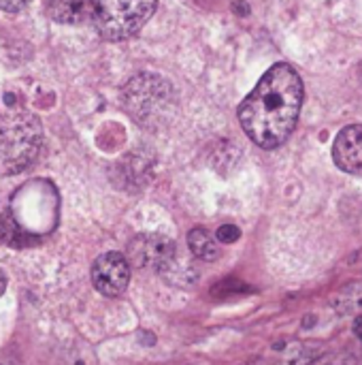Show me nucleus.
I'll return each mask as SVG.
<instances>
[{
  "mask_svg": "<svg viewBox=\"0 0 362 365\" xmlns=\"http://www.w3.org/2000/svg\"><path fill=\"white\" fill-rule=\"evenodd\" d=\"M303 107V79L290 64L271 66L239 107L245 135L260 148L282 145L294 130Z\"/></svg>",
  "mask_w": 362,
  "mask_h": 365,
  "instance_id": "f257e3e1",
  "label": "nucleus"
},
{
  "mask_svg": "<svg viewBox=\"0 0 362 365\" xmlns=\"http://www.w3.org/2000/svg\"><path fill=\"white\" fill-rule=\"evenodd\" d=\"M43 128L36 115L11 111L0 115V165L6 173H19L38 156Z\"/></svg>",
  "mask_w": 362,
  "mask_h": 365,
  "instance_id": "f03ea898",
  "label": "nucleus"
},
{
  "mask_svg": "<svg viewBox=\"0 0 362 365\" xmlns=\"http://www.w3.org/2000/svg\"><path fill=\"white\" fill-rule=\"evenodd\" d=\"M92 19L107 41L134 36L156 11V0H90Z\"/></svg>",
  "mask_w": 362,
  "mask_h": 365,
  "instance_id": "7ed1b4c3",
  "label": "nucleus"
},
{
  "mask_svg": "<svg viewBox=\"0 0 362 365\" xmlns=\"http://www.w3.org/2000/svg\"><path fill=\"white\" fill-rule=\"evenodd\" d=\"M173 101L169 81L156 75H137L124 88V105L134 120H151L160 115Z\"/></svg>",
  "mask_w": 362,
  "mask_h": 365,
  "instance_id": "20e7f679",
  "label": "nucleus"
},
{
  "mask_svg": "<svg viewBox=\"0 0 362 365\" xmlns=\"http://www.w3.org/2000/svg\"><path fill=\"white\" fill-rule=\"evenodd\" d=\"M175 242L164 235H139L128 244V259L134 267L164 272L175 261Z\"/></svg>",
  "mask_w": 362,
  "mask_h": 365,
  "instance_id": "39448f33",
  "label": "nucleus"
},
{
  "mask_svg": "<svg viewBox=\"0 0 362 365\" xmlns=\"http://www.w3.org/2000/svg\"><path fill=\"white\" fill-rule=\"evenodd\" d=\"M130 282V265L122 252H105L92 265V284L105 297H119Z\"/></svg>",
  "mask_w": 362,
  "mask_h": 365,
  "instance_id": "423d86ee",
  "label": "nucleus"
},
{
  "mask_svg": "<svg viewBox=\"0 0 362 365\" xmlns=\"http://www.w3.org/2000/svg\"><path fill=\"white\" fill-rule=\"evenodd\" d=\"M333 160L346 173H362V124H352L339 130L333 145Z\"/></svg>",
  "mask_w": 362,
  "mask_h": 365,
  "instance_id": "0eeeda50",
  "label": "nucleus"
},
{
  "mask_svg": "<svg viewBox=\"0 0 362 365\" xmlns=\"http://www.w3.org/2000/svg\"><path fill=\"white\" fill-rule=\"evenodd\" d=\"M47 13L60 24H81L92 17L90 0H45Z\"/></svg>",
  "mask_w": 362,
  "mask_h": 365,
  "instance_id": "6e6552de",
  "label": "nucleus"
},
{
  "mask_svg": "<svg viewBox=\"0 0 362 365\" xmlns=\"http://www.w3.org/2000/svg\"><path fill=\"white\" fill-rule=\"evenodd\" d=\"M188 246L194 252V257H198L201 261H215L220 257V246L215 242V237L207 231V229H192L188 235Z\"/></svg>",
  "mask_w": 362,
  "mask_h": 365,
  "instance_id": "1a4fd4ad",
  "label": "nucleus"
},
{
  "mask_svg": "<svg viewBox=\"0 0 362 365\" xmlns=\"http://www.w3.org/2000/svg\"><path fill=\"white\" fill-rule=\"evenodd\" d=\"M0 242H4L11 248H23L34 244V237L28 231H23V227L15 220L13 214L4 212L0 214Z\"/></svg>",
  "mask_w": 362,
  "mask_h": 365,
  "instance_id": "9d476101",
  "label": "nucleus"
},
{
  "mask_svg": "<svg viewBox=\"0 0 362 365\" xmlns=\"http://www.w3.org/2000/svg\"><path fill=\"white\" fill-rule=\"evenodd\" d=\"M333 308L341 314H356L362 310V284H350L333 297Z\"/></svg>",
  "mask_w": 362,
  "mask_h": 365,
  "instance_id": "9b49d317",
  "label": "nucleus"
},
{
  "mask_svg": "<svg viewBox=\"0 0 362 365\" xmlns=\"http://www.w3.org/2000/svg\"><path fill=\"white\" fill-rule=\"evenodd\" d=\"M239 237H241V229L235 227V225H222V227L218 229V240H220L222 244H235Z\"/></svg>",
  "mask_w": 362,
  "mask_h": 365,
  "instance_id": "f8f14e48",
  "label": "nucleus"
},
{
  "mask_svg": "<svg viewBox=\"0 0 362 365\" xmlns=\"http://www.w3.org/2000/svg\"><path fill=\"white\" fill-rule=\"evenodd\" d=\"M30 0H0V11H6V13H17L21 11Z\"/></svg>",
  "mask_w": 362,
  "mask_h": 365,
  "instance_id": "ddd939ff",
  "label": "nucleus"
},
{
  "mask_svg": "<svg viewBox=\"0 0 362 365\" xmlns=\"http://www.w3.org/2000/svg\"><path fill=\"white\" fill-rule=\"evenodd\" d=\"M354 331H356V336L362 340V317H358V319L354 321Z\"/></svg>",
  "mask_w": 362,
  "mask_h": 365,
  "instance_id": "4468645a",
  "label": "nucleus"
},
{
  "mask_svg": "<svg viewBox=\"0 0 362 365\" xmlns=\"http://www.w3.org/2000/svg\"><path fill=\"white\" fill-rule=\"evenodd\" d=\"M233 6H235L237 11H241L243 15H247V13H250V9H247V4H243V2H235Z\"/></svg>",
  "mask_w": 362,
  "mask_h": 365,
  "instance_id": "2eb2a0df",
  "label": "nucleus"
},
{
  "mask_svg": "<svg viewBox=\"0 0 362 365\" xmlns=\"http://www.w3.org/2000/svg\"><path fill=\"white\" fill-rule=\"evenodd\" d=\"M4 289H6V278H4V274H2V269H0V295L4 293Z\"/></svg>",
  "mask_w": 362,
  "mask_h": 365,
  "instance_id": "dca6fc26",
  "label": "nucleus"
},
{
  "mask_svg": "<svg viewBox=\"0 0 362 365\" xmlns=\"http://www.w3.org/2000/svg\"><path fill=\"white\" fill-rule=\"evenodd\" d=\"M361 79H362V64H361Z\"/></svg>",
  "mask_w": 362,
  "mask_h": 365,
  "instance_id": "f3484780",
  "label": "nucleus"
}]
</instances>
